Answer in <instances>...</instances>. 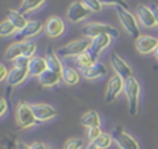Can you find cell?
I'll use <instances>...</instances> for the list:
<instances>
[{
	"instance_id": "cell-1",
	"label": "cell",
	"mask_w": 158,
	"mask_h": 149,
	"mask_svg": "<svg viewBox=\"0 0 158 149\" xmlns=\"http://www.w3.org/2000/svg\"><path fill=\"white\" fill-rule=\"evenodd\" d=\"M123 92L127 97L128 102V112L133 116L138 112V105H139V95H141V85L138 80L132 76L127 80H125V89Z\"/></svg>"
},
{
	"instance_id": "cell-2",
	"label": "cell",
	"mask_w": 158,
	"mask_h": 149,
	"mask_svg": "<svg viewBox=\"0 0 158 149\" xmlns=\"http://www.w3.org/2000/svg\"><path fill=\"white\" fill-rule=\"evenodd\" d=\"M90 43H91V39L90 38L75 39V41H72L68 44L60 47L57 50V54L60 58H63V59H67V58H77L78 55H80L81 53H84V52H86L89 49Z\"/></svg>"
},
{
	"instance_id": "cell-3",
	"label": "cell",
	"mask_w": 158,
	"mask_h": 149,
	"mask_svg": "<svg viewBox=\"0 0 158 149\" xmlns=\"http://www.w3.org/2000/svg\"><path fill=\"white\" fill-rule=\"evenodd\" d=\"M81 34L85 38H94L100 34H110L112 38H116L120 36V32L112 27L111 25L107 23H101V22H89L81 27Z\"/></svg>"
},
{
	"instance_id": "cell-4",
	"label": "cell",
	"mask_w": 158,
	"mask_h": 149,
	"mask_svg": "<svg viewBox=\"0 0 158 149\" xmlns=\"http://www.w3.org/2000/svg\"><path fill=\"white\" fill-rule=\"evenodd\" d=\"M15 118H16V123L20 128H31L38 122L33 113L32 105H30L25 101L19 102V105L16 107V112H15Z\"/></svg>"
},
{
	"instance_id": "cell-5",
	"label": "cell",
	"mask_w": 158,
	"mask_h": 149,
	"mask_svg": "<svg viewBox=\"0 0 158 149\" xmlns=\"http://www.w3.org/2000/svg\"><path fill=\"white\" fill-rule=\"evenodd\" d=\"M116 11H117L118 20H120L122 27L126 30V32L135 39L139 38L141 37L139 27H138V22H137V18L135 17V15L123 7H117Z\"/></svg>"
},
{
	"instance_id": "cell-6",
	"label": "cell",
	"mask_w": 158,
	"mask_h": 149,
	"mask_svg": "<svg viewBox=\"0 0 158 149\" xmlns=\"http://www.w3.org/2000/svg\"><path fill=\"white\" fill-rule=\"evenodd\" d=\"M111 134H112L114 142L117 144L120 149H139L138 142L130 133H127L122 127H115Z\"/></svg>"
},
{
	"instance_id": "cell-7",
	"label": "cell",
	"mask_w": 158,
	"mask_h": 149,
	"mask_svg": "<svg viewBox=\"0 0 158 149\" xmlns=\"http://www.w3.org/2000/svg\"><path fill=\"white\" fill-rule=\"evenodd\" d=\"M123 89H125V79L118 75L111 76L107 83V87L105 92V101L107 103H112L118 97V95L123 91Z\"/></svg>"
},
{
	"instance_id": "cell-8",
	"label": "cell",
	"mask_w": 158,
	"mask_h": 149,
	"mask_svg": "<svg viewBox=\"0 0 158 149\" xmlns=\"http://www.w3.org/2000/svg\"><path fill=\"white\" fill-rule=\"evenodd\" d=\"M90 14H91V11L81 1H73L67 11V17L70 22L79 23V22L86 20V17H89Z\"/></svg>"
},
{
	"instance_id": "cell-9",
	"label": "cell",
	"mask_w": 158,
	"mask_h": 149,
	"mask_svg": "<svg viewBox=\"0 0 158 149\" xmlns=\"http://www.w3.org/2000/svg\"><path fill=\"white\" fill-rule=\"evenodd\" d=\"M110 63H111V66H112V69L115 70L116 75L123 78L125 80H127V79H130V78L133 76V70H132V68H131V66L128 65V63H127L125 59H122L118 54L111 53V54H110Z\"/></svg>"
},
{
	"instance_id": "cell-10",
	"label": "cell",
	"mask_w": 158,
	"mask_h": 149,
	"mask_svg": "<svg viewBox=\"0 0 158 149\" xmlns=\"http://www.w3.org/2000/svg\"><path fill=\"white\" fill-rule=\"evenodd\" d=\"M65 31L64 21L58 16L49 17L44 23V32L49 38H58Z\"/></svg>"
},
{
	"instance_id": "cell-11",
	"label": "cell",
	"mask_w": 158,
	"mask_h": 149,
	"mask_svg": "<svg viewBox=\"0 0 158 149\" xmlns=\"http://www.w3.org/2000/svg\"><path fill=\"white\" fill-rule=\"evenodd\" d=\"M32 110L38 122H47L57 116V110L48 103H32Z\"/></svg>"
},
{
	"instance_id": "cell-12",
	"label": "cell",
	"mask_w": 158,
	"mask_h": 149,
	"mask_svg": "<svg viewBox=\"0 0 158 149\" xmlns=\"http://www.w3.org/2000/svg\"><path fill=\"white\" fill-rule=\"evenodd\" d=\"M158 47V38L153 36H141L136 39V48L141 54H149L156 50Z\"/></svg>"
},
{
	"instance_id": "cell-13",
	"label": "cell",
	"mask_w": 158,
	"mask_h": 149,
	"mask_svg": "<svg viewBox=\"0 0 158 149\" xmlns=\"http://www.w3.org/2000/svg\"><path fill=\"white\" fill-rule=\"evenodd\" d=\"M137 17L146 28H153L157 26L152 9L144 4H139L137 6Z\"/></svg>"
},
{
	"instance_id": "cell-14",
	"label": "cell",
	"mask_w": 158,
	"mask_h": 149,
	"mask_svg": "<svg viewBox=\"0 0 158 149\" xmlns=\"http://www.w3.org/2000/svg\"><path fill=\"white\" fill-rule=\"evenodd\" d=\"M42 30H44V23H42L41 21H28V23L26 25V27L23 30L17 31L16 37L20 41H23L26 38L37 36Z\"/></svg>"
},
{
	"instance_id": "cell-15",
	"label": "cell",
	"mask_w": 158,
	"mask_h": 149,
	"mask_svg": "<svg viewBox=\"0 0 158 149\" xmlns=\"http://www.w3.org/2000/svg\"><path fill=\"white\" fill-rule=\"evenodd\" d=\"M111 41H112V37L110 34H100V36H96V37L91 38V43H90L89 50L93 54H95L96 57H99V54L102 50H105L111 44Z\"/></svg>"
},
{
	"instance_id": "cell-16",
	"label": "cell",
	"mask_w": 158,
	"mask_h": 149,
	"mask_svg": "<svg viewBox=\"0 0 158 149\" xmlns=\"http://www.w3.org/2000/svg\"><path fill=\"white\" fill-rule=\"evenodd\" d=\"M107 74V68L104 63L101 62H96L94 63L90 68H88L86 70L83 71V75L85 79L88 80H96V79H100L102 76H105Z\"/></svg>"
},
{
	"instance_id": "cell-17",
	"label": "cell",
	"mask_w": 158,
	"mask_h": 149,
	"mask_svg": "<svg viewBox=\"0 0 158 149\" xmlns=\"http://www.w3.org/2000/svg\"><path fill=\"white\" fill-rule=\"evenodd\" d=\"M48 69L46 57H33L31 58L30 65H28V74L31 76H40Z\"/></svg>"
},
{
	"instance_id": "cell-18",
	"label": "cell",
	"mask_w": 158,
	"mask_h": 149,
	"mask_svg": "<svg viewBox=\"0 0 158 149\" xmlns=\"http://www.w3.org/2000/svg\"><path fill=\"white\" fill-rule=\"evenodd\" d=\"M38 81L43 87H54L62 81V75L59 73L47 69L43 74L38 76Z\"/></svg>"
},
{
	"instance_id": "cell-19",
	"label": "cell",
	"mask_w": 158,
	"mask_h": 149,
	"mask_svg": "<svg viewBox=\"0 0 158 149\" xmlns=\"http://www.w3.org/2000/svg\"><path fill=\"white\" fill-rule=\"evenodd\" d=\"M46 60H47V65H48L49 70H53L56 73L62 74L64 65H63V63L60 60V57L52 48H48L46 50Z\"/></svg>"
},
{
	"instance_id": "cell-20",
	"label": "cell",
	"mask_w": 158,
	"mask_h": 149,
	"mask_svg": "<svg viewBox=\"0 0 158 149\" xmlns=\"http://www.w3.org/2000/svg\"><path fill=\"white\" fill-rule=\"evenodd\" d=\"M28 69H21V68H12L7 76V84L9 86H17L22 84L26 78L28 76Z\"/></svg>"
},
{
	"instance_id": "cell-21",
	"label": "cell",
	"mask_w": 158,
	"mask_h": 149,
	"mask_svg": "<svg viewBox=\"0 0 158 149\" xmlns=\"http://www.w3.org/2000/svg\"><path fill=\"white\" fill-rule=\"evenodd\" d=\"M6 17L19 31L23 30L26 27V25L28 23L25 15L21 11H17V10H7L6 11Z\"/></svg>"
},
{
	"instance_id": "cell-22",
	"label": "cell",
	"mask_w": 158,
	"mask_h": 149,
	"mask_svg": "<svg viewBox=\"0 0 158 149\" xmlns=\"http://www.w3.org/2000/svg\"><path fill=\"white\" fill-rule=\"evenodd\" d=\"M96 62H98V57H96L95 54H93L89 49H88L86 52L81 53L80 55H78V57L75 58V63H77L78 68H79L81 71L86 70L88 68H90V66H91L94 63H96Z\"/></svg>"
},
{
	"instance_id": "cell-23",
	"label": "cell",
	"mask_w": 158,
	"mask_h": 149,
	"mask_svg": "<svg viewBox=\"0 0 158 149\" xmlns=\"http://www.w3.org/2000/svg\"><path fill=\"white\" fill-rule=\"evenodd\" d=\"M62 80L69 85V86H74L77 85L79 81H80V75H79V71L77 69H74L73 66H68V65H64L63 68V71H62Z\"/></svg>"
},
{
	"instance_id": "cell-24",
	"label": "cell",
	"mask_w": 158,
	"mask_h": 149,
	"mask_svg": "<svg viewBox=\"0 0 158 149\" xmlns=\"http://www.w3.org/2000/svg\"><path fill=\"white\" fill-rule=\"evenodd\" d=\"M81 124L86 128H91V127H100L101 124V118L100 115L96 111H89L83 115L81 119H80Z\"/></svg>"
},
{
	"instance_id": "cell-25",
	"label": "cell",
	"mask_w": 158,
	"mask_h": 149,
	"mask_svg": "<svg viewBox=\"0 0 158 149\" xmlns=\"http://www.w3.org/2000/svg\"><path fill=\"white\" fill-rule=\"evenodd\" d=\"M47 0H22L21 5H20V10L23 15L25 14H30L32 11H36L38 9H41Z\"/></svg>"
},
{
	"instance_id": "cell-26",
	"label": "cell",
	"mask_w": 158,
	"mask_h": 149,
	"mask_svg": "<svg viewBox=\"0 0 158 149\" xmlns=\"http://www.w3.org/2000/svg\"><path fill=\"white\" fill-rule=\"evenodd\" d=\"M22 52H23L22 50V41H17L7 47V49L5 50V58L7 60L14 62L16 58L22 55Z\"/></svg>"
},
{
	"instance_id": "cell-27",
	"label": "cell",
	"mask_w": 158,
	"mask_h": 149,
	"mask_svg": "<svg viewBox=\"0 0 158 149\" xmlns=\"http://www.w3.org/2000/svg\"><path fill=\"white\" fill-rule=\"evenodd\" d=\"M112 142H114L112 134H109V133L102 132V133L98 137V139L94 142V144H95L99 149H107V148L111 147Z\"/></svg>"
},
{
	"instance_id": "cell-28",
	"label": "cell",
	"mask_w": 158,
	"mask_h": 149,
	"mask_svg": "<svg viewBox=\"0 0 158 149\" xmlns=\"http://www.w3.org/2000/svg\"><path fill=\"white\" fill-rule=\"evenodd\" d=\"M16 31H19L7 18L4 20L0 25V34L1 37H9V36H12L16 33Z\"/></svg>"
},
{
	"instance_id": "cell-29",
	"label": "cell",
	"mask_w": 158,
	"mask_h": 149,
	"mask_svg": "<svg viewBox=\"0 0 158 149\" xmlns=\"http://www.w3.org/2000/svg\"><path fill=\"white\" fill-rule=\"evenodd\" d=\"M22 55L33 58L37 52V44L33 41H22Z\"/></svg>"
},
{
	"instance_id": "cell-30",
	"label": "cell",
	"mask_w": 158,
	"mask_h": 149,
	"mask_svg": "<svg viewBox=\"0 0 158 149\" xmlns=\"http://www.w3.org/2000/svg\"><path fill=\"white\" fill-rule=\"evenodd\" d=\"M85 143L80 138H72L67 140L63 145V149H85Z\"/></svg>"
},
{
	"instance_id": "cell-31",
	"label": "cell",
	"mask_w": 158,
	"mask_h": 149,
	"mask_svg": "<svg viewBox=\"0 0 158 149\" xmlns=\"http://www.w3.org/2000/svg\"><path fill=\"white\" fill-rule=\"evenodd\" d=\"M91 12H100L102 10V2L100 0H80Z\"/></svg>"
},
{
	"instance_id": "cell-32",
	"label": "cell",
	"mask_w": 158,
	"mask_h": 149,
	"mask_svg": "<svg viewBox=\"0 0 158 149\" xmlns=\"http://www.w3.org/2000/svg\"><path fill=\"white\" fill-rule=\"evenodd\" d=\"M31 58L26 57V55H20L19 58H16L12 63H14V68H21V69H28Z\"/></svg>"
},
{
	"instance_id": "cell-33",
	"label": "cell",
	"mask_w": 158,
	"mask_h": 149,
	"mask_svg": "<svg viewBox=\"0 0 158 149\" xmlns=\"http://www.w3.org/2000/svg\"><path fill=\"white\" fill-rule=\"evenodd\" d=\"M101 133H102V131L100 129V127H91V128H88V133H86V134H88L89 142H90V143H94Z\"/></svg>"
},
{
	"instance_id": "cell-34",
	"label": "cell",
	"mask_w": 158,
	"mask_h": 149,
	"mask_svg": "<svg viewBox=\"0 0 158 149\" xmlns=\"http://www.w3.org/2000/svg\"><path fill=\"white\" fill-rule=\"evenodd\" d=\"M100 1L102 2V5H115L117 7H123V9L128 7L126 0H100Z\"/></svg>"
},
{
	"instance_id": "cell-35",
	"label": "cell",
	"mask_w": 158,
	"mask_h": 149,
	"mask_svg": "<svg viewBox=\"0 0 158 149\" xmlns=\"http://www.w3.org/2000/svg\"><path fill=\"white\" fill-rule=\"evenodd\" d=\"M9 70L5 66V64H0V81H6L7 80V76H9Z\"/></svg>"
},
{
	"instance_id": "cell-36",
	"label": "cell",
	"mask_w": 158,
	"mask_h": 149,
	"mask_svg": "<svg viewBox=\"0 0 158 149\" xmlns=\"http://www.w3.org/2000/svg\"><path fill=\"white\" fill-rule=\"evenodd\" d=\"M27 149H51L47 144H44V143H41V142H35V143H32Z\"/></svg>"
},
{
	"instance_id": "cell-37",
	"label": "cell",
	"mask_w": 158,
	"mask_h": 149,
	"mask_svg": "<svg viewBox=\"0 0 158 149\" xmlns=\"http://www.w3.org/2000/svg\"><path fill=\"white\" fill-rule=\"evenodd\" d=\"M0 106H1V111H0V116L1 117H4L5 115H6V112H7V102H6V100H5V97H1L0 99Z\"/></svg>"
},
{
	"instance_id": "cell-38",
	"label": "cell",
	"mask_w": 158,
	"mask_h": 149,
	"mask_svg": "<svg viewBox=\"0 0 158 149\" xmlns=\"http://www.w3.org/2000/svg\"><path fill=\"white\" fill-rule=\"evenodd\" d=\"M149 7H151L152 11H153V15H154V18H156V22H157V26H158V5L151 4Z\"/></svg>"
},
{
	"instance_id": "cell-39",
	"label": "cell",
	"mask_w": 158,
	"mask_h": 149,
	"mask_svg": "<svg viewBox=\"0 0 158 149\" xmlns=\"http://www.w3.org/2000/svg\"><path fill=\"white\" fill-rule=\"evenodd\" d=\"M85 149H99L94 143H89V145H86L85 147Z\"/></svg>"
},
{
	"instance_id": "cell-40",
	"label": "cell",
	"mask_w": 158,
	"mask_h": 149,
	"mask_svg": "<svg viewBox=\"0 0 158 149\" xmlns=\"http://www.w3.org/2000/svg\"><path fill=\"white\" fill-rule=\"evenodd\" d=\"M153 54H154V57H156V59H158V47L156 48V50L153 52Z\"/></svg>"
}]
</instances>
